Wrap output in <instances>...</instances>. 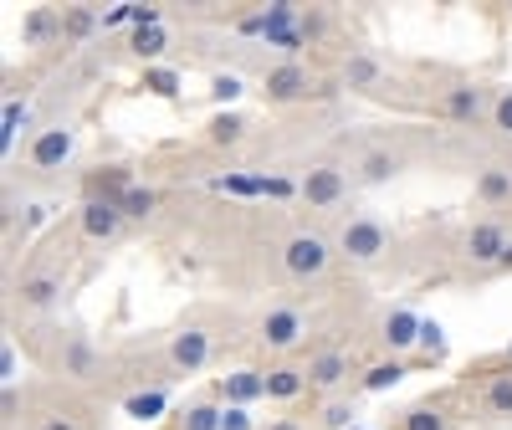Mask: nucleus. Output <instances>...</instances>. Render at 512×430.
Segmentation results:
<instances>
[{
  "instance_id": "1",
  "label": "nucleus",
  "mask_w": 512,
  "mask_h": 430,
  "mask_svg": "<svg viewBox=\"0 0 512 430\" xmlns=\"http://www.w3.org/2000/svg\"><path fill=\"white\" fill-rule=\"evenodd\" d=\"M221 328H216V318L210 313H190L175 333H169V343H164V369L169 374H200L210 359H216V349H221Z\"/></svg>"
},
{
  "instance_id": "2",
  "label": "nucleus",
  "mask_w": 512,
  "mask_h": 430,
  "mask_svg": "<svg viewBox=\"0 0 512 430\" xmlns=\"http://www.w3.org/2000/svg\"><path fill=\"white\" fill-rule=\"evenodd\" d=\"M333 256H338L333 236H323V231H313V226H297V231H287V241H282V272H287V282H297V287H313V282L328 277Z\"/></svg>"
},
{
  "instance_id": "3",
  "label": "nucleus",
  "mask_w": 512,
  "mask_h": 430,
  "mask_svg": "<svg viewBox=\"0 0 512 430\" xmlns=\"http://www.w3.org/2000/svg\"><path fill=\"white\" fill-rule=\"evenodd\" d=\"M390 241H395V231L384 226L374 210L344 215V221H338V231H333V246H338V256H344L349 267H374V262H384Z\"/></svg>"
},
{
  "instance_id": "4",
  "label": "nucleus",
  "mask_w": 512,
  "mask_h": 430,
  "mask_svg": "<svg viewBox=\"0 0 512 430\" xmlns=\"http://www.w3.org/2000/svg\"><path fill=\"white\" fill-rule=\"evenodd\" d=\"M349 190H354V175L338 159H308L303 175H297V200L308 210H338L349 200Z\"/></svg>"
},
{
  "instance_id": "5",
  "label": "nucleus",
  "mask_w": 512,
  "mask_h": 430,
  "mask_svg": "<svg viewBox=\"0 0 512 430\" xmlns=\"http://www.w3.org/2000/svg\"><path fill=\"white\" fill-rule=\"evenodd\" d=\"M492 82H477V77H456L451 88L436 93V113L456 128H482L492 123Z\"/></svg>"
},
{
  "instance_id": "6",
  "label": "nucleus",
  "mask_w": 512,
  "mask_h": 430,
  "mask_svg": "<svg viewBox=\"0 0 512 430\" xmlns=\"http://www.w3.org/2000/svg\"><path fill=\"white\" fill-rule=\"evenodd\" d=\"M256 93H262L267 103H277V108H287V103H308V98L318 93V77H313V67H308V62L282 57V62H272V67L262 72Z\"/></svg>"
},
{
  "instance_id": "7",
  "label": "nucleus",
  "mask_w": 512,
  "mask_h": 430,
  "mask_svg": "<svg viewBox=\"0 0 512 430\" xmlns=\"http://www.w3.org/2000/svg\"><path fill=\"white\" fill-rule=\"evenodd\" d=\"M256 343H262L267 354H292L297 343H308V313L297 303H272L256 318Z\"/></svg>"
},
{
  "instance_id": "8",
  "label": "nucleus",
  "mask_w": 512,
  "mask_h": 430,
  "mask_svg": "<svg viewBox=\"0 0 512 430\" xmlns=\"http://www.w3.org/2000/svg\"><path fill=\"white\" fill-rule=\"evenodd\" d=\"M62 292H67V272L57 262H31L21 272V282H16V303L41 318V313H52L62 303Z\"/></svg>"
},
{
  "instance_id": "9",
  "label": "nucleus",
  "mask_w": 512,
  "mask_h": 430,
  "mask_svg": "<svg viewBox=\"0 0 512 430\" xmlns=\"http://www.w3.org/2000/svg\"><path fill=\"white\" fill-rule=\"evenodd\" d=\"M72 149H77V128L72 123H41L31 144H26V164L36 175H57V169L72 164Z\"/></svg>"
},
{
  "instance_id": "10",
  "label": "nucleus",
  "mask_w": 512,
  "mask_h": 430,
  "mask_svg": "<svg viewBox=\"0 0 512 430\" xmlns=\"http://www.w3.org/2000/svg\"><path fill=\"white\" fill-rule=\"evenodd\" d=\"M303 374H308V390H313V395L333 400V395H344V384H349V374H354V354L338 349V343H323V349L308 354Z\"/></svg>"
},
{
  "instance_id": "11",
  "label": "nucleus",
  "mask_w": 512,
  "mask_h": 430,
  "mask_svg": "<svg viewBox=\"0 0 512 430\" xmlns=\"http://www.w3.org/2000/svg\"><path fill=\"white\" fill-rule=\"evenodd\" d=\"M507 246H512V236H507L502 215H482V221H472V226L461 231V256L472 267H502Z\"/></svg>"
},
{
  "instance_id": "12",
  "label": "nucleus",
  "mask_w": 512,
  "mask_h": 430,
  "mask_svg": "<svg viewBox=\"0 0 512 430\" xmlns=\"http://www.w3.org/2000/svg\"><path fill=\"white\" fill-rule=\"evenodd\" d=\"M57 374H62L67 384H93V379L108 374V359L98 354V343H93L88 333H67V338L57 343Z\"/></svg>"
},
{
  "instance_id": "13",
  "label": "nucleus",
  "mask_w": 512,
  "mask_h": 430,
  "mask_svg": "<svg viewBox=\"0 0 512 430\" xmlns=\"http://www.w3.org/2000/svg\"><path fill=\"white\" fill-rule=\"evenodd\" d=\"M420 328H425V318H420L415 308L390 303V308L379 313V343H384V354H390V359L415 354V349H420Z\"/></svg>"
},
{
  "instance_id": "14",
  "label": "nucleus",
  "mask_w": 512,
  "mask_h": 430,
  "mask_svg": "<svg viewBox=\"0 0 512 430\" xmlns=\"http://www.w3.org/2000/svg\"><path fill=\"white\" fill-rule=\"evenodd\" d=\"M400 169H405V154H400V149H390V144H369V149L354 154L349 175H354V185L374 190V185H390Z\"/></svg>"
},
{
  "instance_id": "15",
  "label": "nucleus",
  "mask_w": 512,
  "mask_h": 430,
  "mask_svg": "<svg viewBox=\"0 0 512 430\" xmlns=\"http://www.w3.org/2000/svg\"><path fill=\"white\" fill-rule=\"evenodd\" d=\"M21 47L31 52H47V47H67V26L57 6H31L21 16Z\"/></svg>"
},
{
  "instance_id": "16",
  "label": "nucleus",
  "mask_w": 512,
  "mask_h": 430,
  "mask_svg": "<svg viewBox=\"0 0 512 430\" xmlns=\"http://www.w3.org/2000/svg\"><path fill=\"white\" fill-rule=\"evenodd\" d=\"M123 210L113 205V200H82V210H77V231H82V241H118L123 236Z\"/></svg>"
},
{
  "instance_id": "17",
  "label": "nucleus",
  "mask_w": 512,
  "mask_h": 430,
  "mask_svg": "<svg viewBox=\"0 0 512 430\" xmlns=\"http://www.w3.org/2000/svg\"><path fill=\"white\" fill-rule=\"evenodd\" d=\"M338 82H344L349 93L379 98V93H384V62H379L374 52H349L344 62H338Z\"/></svg>"
},
{
  "instance_id": "18",
  "label": "nucleus",
  "mask_w": 512,
  "mask_h": 430,
  "mask_svg": "<svg viewBox=\"0 0 512 430\" xmlns=\"http://www.w3.org/2000/svg\"><path fill=\"white\" fill-rule=\"evenodd\" d=\"M216 400L221 405H256V400H267V369H231L216 379Z\"/></svg>"
},
{
  "instance_id": "19",
  "label": "nucleus",
  "mask_w": 512,
  "mask_h": 430,
  "mask_svg": "<svg viewBox=\"0 0 512 430\" xmlns=\"http://www.w3.org/2000/svg\"><path fill=\"white\" fill-rule=\"evenodd\" d=\"M477 200L487 210H507L512 205V159H487L477 169Z\"/></svg>"
},
{
  "instance_id": "20",
  "label": "nucleus",
  "mask_w": 512,
  "mask_h": 430,
  "mask_svg": "<svg viewBox=\"0 0 512 430\" xmlns=\"http://www.w3.org/2000/svg\"><path fill=\"white\" fill-rule=\"evenodd\" d=\"M82 190H88V200H123L128 190H134V175H128L123 164H98L88 180H82Z\"/></svg>"
},
{
  "instance_id": "21",
  "label": "nucleus",
  "mask_w": 512,
  "mask_h": 430,
  "mask_svg": "<svg viewBox=\"0 0 512 430\" xmlns=\"http://www.w3.org/2000/svg\"><path fill=\"white\" fill-rule=\"evenodd\" d=\"M297 395H308V374H303V364H272V369H267V400L292 405Z\"/></svg>"
},
{
  "instance_id": "22",
  "label": "nucleus",
  "mask_w": 512,
  "mask_h": 430,
  "mask_svg": "<svg viewBox=\"0 0 512 430\" xmlns=\"http://www.w3.org/2000/svg\"><path fill=\"white\" fill-rule=\"evenodd\" d=\"M482 415L487 420H512V369L482 379Z\"/></svg>"
},
{
  "instance_id": "23",
  "label": "nucleus",
  "mask_w": 512,
  "mask_h": 430,
  "mask_svg": "<svg viewBox=\"0 0 512 430\" xmlns=\"http://www.w3.org/2000/svg\"><path fill=\"white\" fill-rule=\"evenodd\" d=\"M451 425H456V420H451L446 400H420V405L400 410V425H395V430H451Z\"/></svg>"
},
{
  "instance_id": "24",
  "label": "nucleus",
  "mask_w": 512,
  "mask_h": 430,
  "mask_svg": "<svg viewBox=\"0 0 512 430\" xmlns=\"http://www.w3.org/2000/svg\"><path fill=\"white\" fill-rule=\"evenodd\" d=\"M205 139L216 144V149H241V144H246V118H241L236 108H221L216 118L205 123Z\"/></svg>"
},
{
  "instance_id": "25",
  "label": "nucleus",
  "mask_w": 512,
  "mask_h": 430,
  "mask_svg": "<svg viewBox=\"0 0 512 430\" xmlns=\"http://www.w3.org/2000/svg\"><path fill=\"white\" fill-rule=\"evenodd\" d=\"M221 420H226V405L216 395H200L180 410V430H221Z\"/></svg>"
},
{
  "instance_id": "26",
  "label": "nucleus",
  "mask_w": 512,
  "mask_h": 430,
  "mask_svg": "<svg viewBox=\"0 0 512 430\" xmlns=\"http://www.w3.org/2000/svg\"><path fill=\"white\" fill-rule=\"evenodd\" d=\"M62 26H67V47H82V41H93L108 21H103L93 6H67V11H62Z\"/></svg>"
},
{
  "instance_id": "27",
  "label": "nucleus",
  "mask_w": 512,
  "mask_h": 430,
  "mask_svg": "<svg viewBox=\"0 0 512 430\" xmlns=\"http://www.w3.org/2000/svg\"><path fill=\"white\" fill-rule=\"evenodd\" d=\"M405 374H410V369H405V359H379V364H369V369L359 374V390H364V395L395 390V384H400Z\"/></svg>"
},
{
  "instance_id": "28",
  "label": "nucleus",
  "mask_w": 512,
  "mask_h": 430,
  "mask_svg": "<svg viewBox=\"0 0 512 430\" xmlns=\"http://www.w3.org/2000/svg\"><path fill=\"white\" fill-rule=\"evenodd\" d=\"M354 420H359V405L344 395L323 400V410H318V430H354Z\"/></svg>"
},
{
  "instance_id": "29",
  "label": "nucleus",
  "mask_w": 512,
  "mask_h": 430,
  "mask_svg": "<svg viewBox=\"0 0 512 430\" xmlns=\"http://www.w3.org/2000/svg\"><path fill=\"white\" fill-rule=\"evenodd\" d=\"M118 210H123V221H149V215L159 210V190H149V185H134L123 200H118Z\"/></svg>"
},
{
  "instance_id": "30",
  "label": "nucleus",
  "mask_w": 512,
  "mask_h": 430,
  "mask_svg": "<svg viewBox=\"0 0 512 430\" xmlns=\"http://www.w3.org/2000/svg\"><path fill=\"white\" fill-rule=\"evenodd\" d=\"M123 410L134 415V420H159V410H164V384H149V390H134L123 400Z\"/></svg>"
},
{
  "instance_id": "31",
  "label": "nucleus",
  "mask_w": 512,
  "mask_h": 430,
  "mask_svg": "<svg viewBox=\"0 0 512 430\" xmlns=\"http://www.w3.org/2000/svg\"><path fill=\"white\" fill-rule=\"evenodd\" d=\"M487 128H492L497 139H512V88H507V82L492 93V123Z\"/></svg>"
},
{
  "instance_id": "32",
  "label": "nucleus",
  "mask_w": 512,
  "mask_h": 430,
  "mask_svg": "<svg viewBox=\"0 0 512 430\" xmlns=\"http://www.w3.org/2000/svg\"><path fill=\"white\" fill-rule=\"evenodd\" d=\"M36 430H88V425H82V415L72 405H47L36 415Z\"/></svg>"
},
{
  "instance_id": "33",
  "label": "nucleus",
  "mask_w": 512,
  "mask_h": 430,
  "mask_svg": "<svg viewBox=\"0 0 512 430\" xmlns=\"http://www.w3.org/2000/svg\"><path fill=\"white\" fill-rule=\"evenodd\" d=\"M144 88L154 98H175L180 93V72H169V67H144Z\"/></svg>"
},
{
  "instance_id": "34",
  "label": "nucleus",
  "mask_w": 512,
  "mask_h": 430,
  "mask_svg": "<svg viewBox=\"0 0 512 430\" xmlns=\"http://www.w3.org/2000/svg\"><path fill=\"white\" fill-rule=\"evenodd\" d=\"M241 93H246L241 72H216V77H210V103H236Z\"/></svg>"
},
{
  "instance_id": "35",
  "label": "nucleus",
  "mask_w": 512,
  "mask_h": 430,
  "mask_svg": "<svg viewBox=\"0 0 512 430\" xmlns=\"http://www.w3.org/2000/svg\"><path fill=\"white\" fill-rule=\"evenodd\" d=\"M26 123V103L6 98V113H0V144H6V154L16 149V128Z\"/></svg>"
},
{
  "instance_id": "36",
  "label": "nucleus",
  "mask_w": 512,
  "mask_h": 430,
  "mask_svg": "<svg viewBox=\"0 0 512 430\" xmlns=\"http://www.w3.org/2000/svg\"><path fill=\"white\" fill-rule=\"evenodd\" d=\"M169 47V31L164 26H149V31H134V52L144 57V62H154L159 52Z\"/></svg>"
},
{
  "instance_id": "37",
  "label": "nucleus",
  "mask_w": 512,
  "mask_h": 430,
  "mask_svg": "<svg viewBox=\"0 0 512 430\" xmlns=\"http://www.w3.org/2000/svg\"><path fill=\"white\" fill-rule=\"evenodd\" d=\"M26 415V390H16V384H0V420H6V430Z\"/></svg>"
},
{
  "instance_id": "38",
  "label": "nucleus",
  "mask_w": 512,
  "mask_h": 430,
  "mask_svg": "<svg viewBox=\"0 0 512 430\" xmlns=\"http://www.w3.org/2000/svg\"><path fill=\"white\" fill-rule=\"evenodd\" d=\"M420 354L425 359H446V328L436 318H425V328H420Z\"/></svg>"
},
{
  "instance_id": "39",
  "label": "nucleus",
  "mask_w": 512,
  "mask_h": 430,
  "mask_svg": "<svg viewBox=\"0 0 512 430\" xmlns=\"http://www.w3.org/2000/svg\"><path fill=\"white\" fill-rule=\"evenodd\" d=\"M21 379V359H16V338H0V384Z\"/></svg>"
},
{
  "instance_id": "40",
  "label": "nucleus",
  "mask_w": 512,
  "mask_h": 430,
  "mask_svg": "<svg viewBox=\"0 0 512 430\" xmlns=\"http://www.w3.org/2000/svg\"><path fill=\"white\" fill-rule=\"evenodd\" d=\"M221 430H256V415H251L246 405H226V420H221Z\"/></svg>"
},
{
  "instance_id": "41",
  "label": "nucleus",
  "mask_w": 512,
  "mask_h": 430,
  "mask_svg": "<svg viewBox=\"0 0 512 430\" xmlns=\"http://www.w3.org/2000/svg\"><path fill=\"white\" fill-rule=\"evenodd\" d=\"M47 215H52V205H47V200H36V205H26V215H21V236H26L31 226H41V221H47Z\"/></svg>"
},
{
  "instance_id": "42",
  "label": "nucleus",
  "mask_w": 512,
  "mask_h": 430,
  "mask_svg": "<svg viewBox=\"0 0 512 430\" xmlns=\"http://www.w3.org/2000/svg\"><path fill=\"white\" fill-rule=\"evenodd\" d=\"M267 430H313V425H308V420H292V415H282V420H272Z\"/></svg>"
},
{
  "instance_id": "43",
  "label": "nucleus",
  "mask_w": 512,
  "mask_h": 430,
  "mask_svg": "<svg viewBox=\"0 0 512 430\" xmlns=\"http://www.w3.org/2000/svg\"><path fill=\"white\" fill-rule=\"evenodd\" d=\"M502 272H512V246H507V256H502Z\"/></svg>"
},
{
  "instance_id": "44",
  "label": "nucleus",
  "mask_w": 512,
  "mask_h": 430,
  "mask_svg": "<svg viewBox=\"0 0 512 430\" xmlns=\"http://www.w3.org/2000/svg\"><path fill=\"white\" fill-rule=\"evenodd\" d=\"M502 359H507V364H512V338H507V349H502Z\"/></svg>"
}]
</instances>
